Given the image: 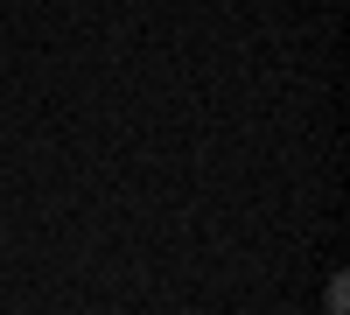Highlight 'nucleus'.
<instances>
[]
</instances>
